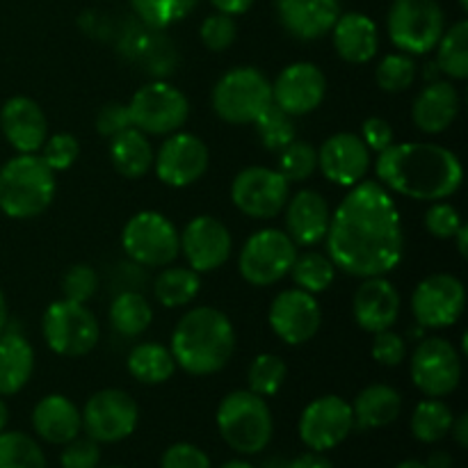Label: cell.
Returning <instances> with one entry per match:
<instances>
[{"instance_id":"cell-22","label":"cell","mask_w":468,"mask_h":468,"mask_svg":"<svg viewBox=\"0 0 468 468\" xmlns=\"http://www.w3.org/2000/svg\"><path fill=\"white\" fill-rule=\"evenodd\" d=\"M3 135L18 154H35L48 137V122L39 103L27 96H14L0 110Z\"/></svg>"},{"instance_id":"cell-49","label":"cell","mask_w":468,"mask_h":468,"mask_svg":"<svg viewBox=\"0 0 468 468\" xmlns=\"http://www.w3.org/2000/svg\"><path fill=\"white\" fill-rule=\"evenodd\" d=\"M407 356V341L393 329L378 332L373 338V359L382 366H400Z\"/></svg>"},{"instance_id":"cell-39","label":"cell","mask_w":468,"mask_h":468,"mask_svg":"<svg viewBox=\"0 0 468 468\" xmlns=\"http://www.w3.org/2000/svg\"><path fill=\"white\" fill-rule=\"evenodd\" d=\"M286 361L277 355H259L251 361L250 370H247V382H250V391L261 398H272L282 391L283 382H286Z\"/></svg>"},{"instance_id":"cell-2","label":"cell","mask_w":468,"mask_h":468,"mask_svg":"<svg viewBox=\"0 0 468 468\" xmlns=\"http://www.w3.org/2000/svg\"><path fill=\"white\" fill-rule=\"evenodd\" d=\"M382 186L419 201H443L455 195L464 178L460 158L430 142H405L382 151L375 165Z\"/></svg>"},{"instance_id":"cell-54","label":"cell","mask_w":468,"mask_h":468,"mask_svg":"<svg viewBox=\"0 0 468 468\" xmlns=\"http://www.w3.org/2000/svg\"><path fill=\"white\" fill-rule=\"evenodd\" d=\"M210 3H213V7L218 12L229 14V16H238V14H245L254 5V0H210Z\"/></svg>"},{"instance_id":"cell-44","label":"cell","mask_w":468,"mask_h":468,"mask_svg":"<svg viewBox=\"0 0 468 468\" xmlns=\"http://www.w3.org/2000/svg\"><path fill=\"white\" fill-rule=\"evenodd\" d=\"M99 291V274L91 265L78 263L67 270L62 279V292L64 300L78 302V304H87L91 297Z\"/></svg>"},{"instance_id":"cell-32","label":"cell","mask_w":468,"mask_h":468,"mask_svg":"<svg viewBox=\"0 0 468 468\" xmlns=\"http://www.w3.org/2000/svg\"><path fill=\"white\" fill-rule=\"evenodd\" d=\"M176 370L172 350L158 343H142L128 355V373L142 384H163Z\"/></svg>"},{"instance_id":"cell-38","label":"cell","mask_w":468,"mask_h":468,"mask_svg":"<svg viewBox=\"0 0 468 468\" xmlns=\"http://www.w3.org/2000/svg\"><path fill=\"white\" fill-rule=\"evenodd\" d=\"M0 468H46L44 451L23 432H0Z\"/></svg>"},{"instance_id":"cell-28","label":"cell","mask_w":468,"mask_h":468,"mask_svg":"<svg viewBox=\"0 0 468 468\" xmlns=\"http://www.w3.org/2000/svg\"><path fill=\"white\" fill-rule=\"evenodd\" d=\"M334 48L338 58L350 64H366L378 55L379 35L373 18L359 12H347L338 16L332 27Z\"/></svg>"},{"instance_id":"cell-16","label":"cell","mask_w":468,"mask_h":468,"mask_svg":"<svg viewBox=\"0 0 468 468\" xmlns=\"http://www.w3.org/2000/svg\"><path fill=\"white\" fill-rule=\"evenodd\" d=\"M355 430L352 405L338 396L315 398L300 419V439L315 452L336 448Z\"/></svg>"},{"instance_id":"cell-15","label":"cell","mask_w":468,"mask_h":468,"mask_svg":"<svg viewBox=\"0 0 468 468\" xmlns=\"http://www.w3.org/2000/svg\"><path fill=\"white\" fill-rule=\"evenodd\" d=\"M231 199L250 218L272 219L286 208L288 181L277 169L247 167L233 178Z\"/></svg>"},{"instance_id":"cell-61","label":"cell","mask_w":468,"mask_h":468,"mask_svg":"<svg viewBox=\"0 0 468 468\" xmlns=\"http://www.w3.org/2000/svg\"><path fill=\"white\" fill-rule=\"evenodd\" d=\"M219 468H254L250 464V462H240V460H233V462H227V464H222Z\"/></svg>"},{"instance_id":"cell-6","label":"cell","mask_w":468,"mask_h":468,"mask_svg":"<svg viewBox=\"0 0 468 468\" xmlns=\"http://www.w3.org/2000/svg\"><path fill=\"white\" fill-rule=\"evenodd\" d=\"M272 103V82L254 67H238L224 73L213 90V108L229 123H254Z\"/></svg>"},{"instance_id":"cell-9","label":"cell","mask_w":468,"mask_h":468,"mask_svg":"<svg viewBox=\"0 0 468 468\" xmlns=\"http://www.w3.org/2000/svg\"><path fill=\"white\" fill-rule=\"evenodd\" d=\"M122 245L128 259L144 268H167L181 251L176 227L155 210H142L128 219Z\"/></svg>"},{"instance_id":"cell-14","label":"cell","mask_w":468,"mask_h":468,"mask_svg":"<svg viewBox=\"0 0 468 468\" xmlns=\"http://www.w3.org/2000/svg\"><path fill=\"white\" fill-rule=\"evenodd\" d=\"M466 306L464 283L452 274H430L411 295V314L423 329L452 327Z\"/></svg>"},{"instance_id":"cell-42","label":"cell","mask_w":468,"mask_h":468,"mask_svg":"<svg viewBox=\"0 0 468 468\" xmlns=\"http://www.w3.org/2000/svg\"><path fill=\"white\" fill-rule=\"evenodd\" d=\"M199 0H131L133 9L144 23L154 27H167L183 21Z\"/></svg>"},{"instance_id":"cell-13","label":"cell","mask_w":468,"mask_h":468,"mask_svg":"<svg viewBox=\"0 0 468 468\" xmlns=\"http://www.w3.org/2000/svg\"><path fill=\"white\" fill-rule=\"evenodd\" d=\"M411 379L428 398L451 396L462 382V359L446 338H423L411 355Z\"/></svg>"},{"instance_id":"cell-45","label":"cell","mask_w":468,"mask_h":468,"mask_svg":"<svg viewBox=\"0 0 468 468\" xmlns=\"http://www.w3.org/2000/svg\"><path fill=\"white\" fill-rule=\"evenodd\" d=\"M44 160L53 172H64V169L71 167L73 163L80 155V142L71 135V133H55V135L46 137L44 142Z\"/></svg>"},{"instance_id":"cell-8","label":"cell","mask_w":468,"mask_h":468,"mask_svg":"<svg viewBox=\"0 0 468 468\" xmlns=\"http://www.w3.org/2000/svg\"><path fill=\"white\" fill-rule=\"evenodd\" d=\"M41 332L50 350L59 356H85L94 350L101 336L96 315L85 304L64 297L46 309Z\"/></svg>"},{"instance_id":"cell-20","label":"cell","mask_w":468,"mask_h":468,"mask_svg":"<svg viewBox=\"0 0 468 468\" xmlns=\"http://www.w3.org/2000/svg\"><path fill=\"white\" fill-rule=\"evenodd\" d=\"M327 78L315 64L295 62L283 69L272 85V103L291 117L309 114L323 103Z\"/></svg>"},{"instance_id":"cell-33","label":"cell","mask_w":468,"mask_h":468,"mask_svg":"<svg viewBox=\"0 0 468 468\" xmlns=\"http://www.w3.org/2000/svg\"><path fill=\"white\" fill-rule=\"evenodd\" d=\"M201 279L192 268H178V265H167L155 279V300L165 309H178L186 306L199 295Z\"/></svg>"},{"instance_id":"cell-27","label":"cell","mask_w":468,"mask_h":468,"mask_svg":"<svg viewBox=\"0 0 468 468\" xmlns=\"http://www.w3.org/2000/svg\"><path fill=\"white\" fill-rule=\"evenodd\" d=\"M32 428L44 441L64 446L82 430V414L69 398L53 393L41 398L32 411Z\"/></svg>"},{"instance_id":"cell-7","label":"cell","mask_w":468,"mask_h":468,"mask_svg":"<svg viewBox=\"0 0 468 468\" xmlns=\"http://www.w3.org/2000/svg\"><path fill=\"white\" fill-rule=\"evenodd\" d=\"M446 16L437 0H393L388 12V37L410 55H425L439 44Z\"/></svg>"},{"instance_id":"cell-29","label":"cell","mask_w":468,"mask_h":468,"mask_svg":"<svg viewBox=\"0 0 468 468\" xmlns=\"http://www.w3.org/2000/svg\"><path fill=\"white\" fill-rule=\"evenodd\" d=\"M402 396L388 384H370L352 402L355 428L378 430L387 428L400 416Z\"/></svg>"},{"instance_id":"cell-3","label":"cell","mask_w":468,"mask_h":468,"mask_svg":"<svg viewBox=\"0 0 468 468\" xmlns=\"http://www.w3.org/2000/svg\"><path fill=\"white\" fill-rule=\"evenodd\" d=\"M236 350V329L227 314L213 306L192 309L172 334V355L186 373L204 378L219 373Z\"/></svg>"},{"instance_id":"cell-35","label":"cell","mask_w":468,"mask_h":468,"mask_svg":"<svg viewBox=\"0 0 468 468\" xmlns=\"http://www.w3.org/2000/svg\"><path fill=\"white\" fill-rule=\"evenodd\" d=\"M452 410L446 402L437 400V398H428V400L419 402L411 416V434L423 443H437L451 432L452 428Z\"/></svg>"},{"instance_id":"cell-1","label":"cell","mask_w":468,"mask_h":468,"mask_svg":"<svg viewBox=\"0 0 468 468\" xmlns=\"http://www.w3.org/2000/svg\"><path fill=\"white\" fill-rule=\"evenodd\" d=\"M332 263L350 277H384L398 268L405 231L396 201L379 181L352 186L324 236Z\"/></svg>"},{"instance_id":"cell-12","label":"cell","mask_w":468,"mask_h":468,"mask_svg":"<svg viewBox=\"0 0 468 468\" xmlns=\"http://www.w3.org/2000/svg\"><path fill=\"white\" fill-rule=\"evenodd\" d=\"M82 428L99 443H117L131 437L140 420L137 402L122 388H103L87 400Z\"/></svg>"},{"instance_id":"cell-40","label":"cell","mask_w":468,"mask_h":468,"mask_svg":"<svg viewBox=\"0 0 468 468\" xmlns=\"http://www.w3.org/2000/svg\"><path fill=\"white\" fill-rule=\"evenodd\" d=\"M259 140L263 142L265 149L270 151H282L295 140V123H292L291 114L283 112L274 103H270L263 112L256 117L254 122Z\"/></svg>"},{"instance_id":"cell-19","label":"cell","mask_w":468,"mask_h":468,"mask_svg":"<svg viewBox=\"0 0 468 468\" xmlns=\"http://www.w3.org/2000/svg\"><path fill=\"white\" fill-rule=\"evenodd\" d=\"M178 245L181 251L186 254L187 263L195 270L197 274L213 272L219 270L231 256V233L229 229L219 222L213 215H199L187 227L183 233H178Z\"/></svg>"},{"instance_id":"cell-11","label":"cell","mask_w":468,"mask_h":468,"mask_svg":"<svg viewBox=\"0 0 468 468\" xmlns=\"http://www.w3.org/2000/svg\"><path fill=\"white\" fill-rule=\"evenodd\" d=\"M297 259V245L286 231L263 229L245 242L238 259L242 279L251 286H272L291 272Z\"/></svg>"},{"instance_id":"cell-17","label":"cell","mask_w":468,"mask_h":468,"mask_svg":"<svg viewBox=\"0 0 468 468\" xmlns=\"http://www.w3.org/2000/svg\"><path fill=\"white\" fill-rule=\"evenodd\" d=\"M268 323L286 346H304L318 334L323 324V311L311 292L291 288L274 297Z\"/></svg>"},{"instance_id":"cell-43","label":"cell","mask_w":468,"mask_h":468,"mask_svg":"<svg viewBox=\"0 0 468 468\" xmlns=\"http://www.w3.org/2000/svg\"><path fill=\"white\" fill-rule=\"evenodd\" d=\"M375 78H378V85L382 87L384 91H391V94H396V91H405L414 85L416 64L410 55H400V53L387 55V58L378 64Z\"/></svg>"},{"instance_id":"cell-50","label":"cell","mask_w":468,"mask_h":468,"mask_svg":"<svg viewBox=\"0 0 468 468\" xmlns=\"http://www.w3.org/2000/svg\"><path fill=\"white\" fill-rule=\"evenodd\" d=\"M160 468H210V460L201 448L192 443H174L165 451Z\"/></svg>"},{"instance_id":"cell-48","label":"cell","mask_w":468,"mask_h":468,"mask_svg":"<svg viewBox=\"0 0 468 468\" xmlns=\"http://www.w3.org/2000/svg\"><path fill=\"white\" fill-rule=\"evenodd\" d=\"M101 462V448L99 441H94L91 437H76L69 443H64L62 457H59V464L62 468H99Z\"/></svg>"},{"instance_id":"cell-24","label":"cell","mask_w":468,"mask_h":468,"mask_svg":"<svg viewBox=\"0 0 468 468\" xmlns=\"http://www.w3.org/2000/svg\"><path fill=\"white\" fill-rule=\"evenodd\" d=\"M277 16L292 37L320 39L341 16V0H277Z\"/></svg>"},{"instance_id":"cell-53","label":"cell","mask_w":468,"mask_h":468,"mask_svg":"<svg viewBox=\"0 0 468 468\" xmlns=\"http://www.w3.org/2000/svg\"><path fill=\"white\" fill-rule=\"evenodd\" d=\"M286 468H334L332 462L323 455V452H304V455L295 457Z\"/></svg>"},{"instance_id":"cell-58","label":"cell","mask_w":468,"mask_h":468,"mask_svg":"<svg viewBox=\"0 0 468 468\" xmlns=\"http://www.w3.org/2000/svg\"><path fill=\"white\" fill-rule=\"evenodd\" d=\"M7 320H9V314H7V302H5V295L3 291H0V334L7 329Z\"/></svg>"},{"instance_id":"cell-36","label":"cell","mask_w":468,"mask_h":468,"mask_svg":"<svg viewBox=\"0 0 468 468\" xmlns=\"http://www.w3.org/2000/svg\"><path fill=\"white\" fill-rule=\"evenodd\" d=\"M437 46L439 71L455 80H464L468 76V23L457 21L451 30H443Z\"/></svg>"},{"instance_id":"cell-47","label":"cell","mask_w":468,"mask_h":468,"mask_svg":"<svg viewBox=\"0 0 468 468\" xmlns=\"http://www.w3.org/2000/svg\"><path fill=\"white\" fill-rule=\"evenodd\" d=\"M462 227L460 210L455 206L446 204V201H437L432 208L425 213V229L432 233L439 240H451Z\"/></svg>"},{"instance_id":"cell-5","label":"cell","mask_w":468,"mask_h":468,"mask_svg":"<svg viewBox=\"0 0 468 468\" xmlns=\"http://www.w3.org/2000/svg\"><path fill=\"white\" fill-rule=\"evenodd\" d=\"M218 430L224 441L240 455L265 451L272 439V411L265 398L247 391H233L219 402Z\"/></svg>"},{"instance_id":"cell-31","label":"cell","mask_w":468,"mask_h":468,"mask_svg":"<svg viewBox=\"0 0 468 468\" xmlns=\"http://www.w3.org/2000/svg\"><path fill=\"white\" fill-rule=\"evenodd\" d=\"M155 151L151 146L149 137L137 128H126L119 135L112 137L110 144V160L114 169L123 178H142L151 167H154Z\"/></svg>"},{"instance_id":"cell-51","label":"cell","mask_w":468,"mask_h":468,"mask_svg":"<svg viewBox=\"0 0 468 468\" xmlns=\"http://www.w3.org/2000/svg\"><path fill=\"white\" fill-rule=\"evenodd\" d=\"M126 128H131L128 105L112 101V103L103 105V108L99 110V114H96V133H99L101 137H110V140H112L114 135H119V133L126 131Z\"/></svg>"},{"instance_id":"cell-25","label":"cell","mask_w":468,"mask_h":468,"mask_svg":"<svg viewBox=\"0 0 468 468\" xmlns=\"http://www.w3.org/2000/svg\"><path fill=\"white\" fill-rule=\"evenodd\" d=\"M327 201L315 190H300L286 201V231L295 245L314 247L324 240L329 231Z\"/></svg>"},{"instance_id":"cell-30","label":"cell","mask_w":468,"mask_h":468,"mask_svg":"<svg viewBox=\"0 0 468 468\" xmlns=\"http://www.w3.org/2000/svg\"><path fill=\"white\" fill-rule=\"evenodd\" d=\"M35 370V350L16 332L0 334V396L21 391Z\"/></svg>"},{"instance_id":"cell-60","label":"cell","mask_w":468,"mask_h":468,"mask_svg":"<svg viewBox=\"0 0 468 468\" xmlns=\"http://www.w3.org/2000/svg\"><path fill=\"white\" fill-rule=\"evenodd\" d=\"M396 468H430V466L423 464V462H419V460H407V462H400Z\"/></svg>"},{"instance_id":"cell-41","label":"cell","mask_w":468,"mask_h":468,"mask_svg":"<svg viewBox=\"0 0 468 468\" xmlns=\"http://www.w3.org/2000/svg\"><path fill=\"white\" fill-rule=\"evenodd\" d=\"M318 167V151L309 142L292 140L286 149L279 151V167L277 172L286 178L288 183H300L311 178V174Z\"/></svg>"},{"instance_id":"cell-63","label":"cell","mask_w":468,"mask_h":468,"mask_svg":"<svg viewBox=\"0 0 468 468\" xmlns=\"http://www.w3.org/2000/svg\"><path fill=\"white\" fill-rule=\"evenodd\" d=\"M108 468H122V466H108Z\"/></svg>"},{"instance_id":"cell-4","label":"cell","mask_w":468,"mask_h":468,"mask_svg":"<svg viewBox=\"0 0 468 468\" xmlns=\"http://www.w3.org/2000/svg\"><path fill=\"white\" fill-rule=\"evenodd\" d=\"M55 197V172L35 154H18L0 167V210L12 219L44 213Z\"/></svg>"},{"instance_id":"cell-34","label":"cell","mask_w":468,"mask_h":468,"mask_svg":"<svg viewBox=\"0 0 468 468\" xmlns=\"http://www.w3.org/2000/svg\"><path fill=\"white\" fill-rule=\"evenodd\" d=\"M151 320H154V309L142 292H119L110 306V323L122 336H140L149 329Z\"/></svg>"},{"instance_id":"cell-55","label":"cell","mask_w":468,"mask_h":468,"mask_svg":"<svg viewBox=\"0 0 468 468\" xmlns=\"http://www.w3.org/2000/svg\"><path fill=\"white\" fill-rule=\"evenodd\" d=\"M451 432L455 434L457 443H460L462 448H466V446H468V416H466V414H462L460 419L452 420Z\"/></svg>"},{"instance_id":"cell-10","label":"cell","mask_w":468,"mask_h":468,"mask_svg":"<svg viewBox=\"0 0 468 468\" xmlns=\"http://www.w3.org/2000/svg\"><path fill=\"white\" fill-rule=\"evenodd\" d=\"M131 126L144 135H169L186 126L190 103L186 94L169 82H149L133 94L128 103Z\"/></svg>"},{"instance_id":"cell-56","label":"cell","mask_w":468,"mask_h":468,"mask_svg":"<svg viewBox=\"0 0 468 468\" xmlns=\"http://www.w3.org/2000/svg\"><path fill=\"white\" fill-rule=\"evenodd\" d=\"M466 236H468V229L464 227V224H462L460 231H457L455 236H452V238H457V250H460L462 256L468 254V250H466Z\"/></svg>"},{"instance_id":"cell-26","label":"cell","mask_w":468,"mask_h":468,"mask_svg":"<svg viewBox=\"0 0 468 468\" xmlns=\"http://www.w3.org/2000/svg\"><path fill=\"white\" fill-rule=\"evenodd\" d=\"M460 114V94L451 82L432 80L419 91L411 105V119L423 133L437 135L448 131Z\"/></svg>"},{"instance_id":"cell-46","label":"cell","mask_w":468,"mask_h":468,"mask_svg":"<svg viewBox=\"0 0 468 468\" xmlns=\"http://www.w3.org/2000/svg\"><path fill=\"white\" fill-rule=\"evenodd\" d=\"M236 21H233V16H229V14H213V16L206 18L204 23H201V41H204V46L208 50H213V53H222V50H227L229 46L236 41Z\"/></svg>"},{"instance_id":"cell-57","label":"cell","mask_w":468,"mask_h":468,"mask_svg":"<svg viewBox=\"0 0 468 468\" xmlns=\"http://www.w3.org/2000/svg\"><path fill=\"white\" fill-rule=\"evenodd\" d=\"M430 468H448L451 466V457L443 455V452H437V455L430 457Z\"/></svg>"},{"instance_id":"cell-52","label":"cell","mask_w":468,"mask_h":468,"mask_svg":"<svg viewBox=\"0 0 468 468\" xmlns=\"http://www.w3.org/2000/svg\"><path fill=\"white\" fill-rule=\"evenodd\" d=\"M361 140L375 154H382L388 146L396 144V133H393L391 123L382 117H370L366 119L361 126Z\"/></svg>"},{"instance_id":"cell-37","label":"cell","mask_w":468,"mask_h":468,"mask_svg":"<svg viewBox=\"0 0 468 468\" xmlns=\"http://www.w3.org/2000/svg\"><path fill=\"white\" fill-rule=\"evenodd\" d=\"M292 282L297 283V288L311 292H324L334 283L336 277V265L332 263V259L318 251H306V254H297L295 263H292L291 272Z\"/></svg>"},{"instance_id":"cell-59","label":"cell","mask_w":468,"mask_h":468,"mask_svg":"<svg viewBox=\"0 0 468 468\" xmlns=\"http://www.w3.org/2000/svg\"><path fill=\"white\" fill-rule=\"evenodd\" d=\"M7 420H9V410H7V405H5V402L0 400V432H3V430H5Z\"/></svg>"},{"instance_id":"cell-23","label":"cell","mask_w":468,"mask_h":468,"mask_svg":"<svg viewBox=\"0 0 468 468\" xmlns=\"http://www.w3.org/2000/svg\"><path fill=\"white\" fill-rule=\"evenodd\" d=\"M352 314L364 332L378 334L391 329L400 315V295L384 277H368L352 300Z\"/></svg>"},{"instance_id":"cell-18","label":"cell","mask_w":468,"mask_h":468,"mask_svg":"<svg viewBox=\"0 0 468 468\" xmlns=\"http://www.w3.org/2000/svg\"><path fill=\"white\" fill-rule=\"evenodd\" d=\"M208 146L192 133H174L154 158L155 174L169 187H187L208 169Z\"/></svg>"},{"instance_id":"cell-21","label":"cell","mask_w":468,"mask_h":468,"mask_svg":"<svg viewBox=\"0 0 468 468\" xmlns=\"http://www.w3.org/2000/svg\"><path fill=\"white\" fill-rule=\"evenodd\" d=\"M318 167L324 178L341 187L364 181L370 167V149L355 133H336L318 151Z\"/></svg>"},{"instance_id":"cell-62","label":"cell","mask_w":468,"mask_h":468,"mask_svg":"<svg viewBox=\"0 0 468 468\" xmlns=\"http://www.w3.org/2000/svg\"><path fill=\"white\" fill-rule=\"evenodd\" d=\"M462 3V9H468V0H460Z\"/></svg>"}]
</instances>
